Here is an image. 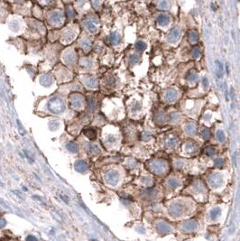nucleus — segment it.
Wrapping results in <instances>:
<instances>
[{
  "instance_id": "nucleus-1",
  "label": "nucleus",
  "mask_w": 240,
  "mask_h": 241,
  "mask_svg": "<svg viewBox=\"0 0 240 241\" xmlns=\"http://www.w3.org/2000/svg\"><path fill=\"white\" fill-rule=\"evenodd\" d=\"M83 26L86 28V30L90 34H96L98 31V22L96 17L90 16L86 18L83 21Z\"/></svg>"
},
{
  "instance_id": "nucleus-2",
  "label": "nucleus",
  "mask_w": 240,
  "mask_h": 241,
  "mask_svg": "<svg viewBox=\"0 0 240 241\" xmlns=\"http://www.w3.org/2000/svg\"><path fill=\"white\" fill-rule=\"evenodd\" d=\"M49 108L54 113H61L65 109V104L62 99L55 97L49 102Z\"/></svg>"
},
{
  "instance_id": "nucleus-3",
  "label": "nucleus",
  "mask_w": 240,
  "mask_h": 241,
  "mask_svg": "<svg viewBox=\"0 0 240 241\" xmlns=\"http://www.w3.org/2000/svg\"><path fill=\"white\" fill-rule=\"evenodd\" d=\"M70 100L74 109H81L85 103V98L80 93H72L70 97Z\"/></svg>"
},
{
  "instance_id": "nucleus-4",
  "label": "nucleus",
  "mask_w": 240,
  "mask_h": 241,
  "mask_svg": "<svg viewBox=\"0 0 240 241\" xmlns=\"http://www.w3.org/2000/svg\"><path fill=\"white\" fill-rule=\"evenodd\" d=\"M82 82L83 84L86 86V88L90 89V90H97L98 86V79L96 77H94L92 75H85L82 78Z\"/></svg>"
},
{
  "instance_id": "nucleus-5",
  "label": "nucleus",
  "mask_w": 240,
  "mask_h": 241,
  "mask_svg": "<svg viewBox=\"0 0 240 241\" xmlns=\"http://www.w3.org/2000/svg\"><path fill=\"white\" fill-rule=\"evenodd\" d=\"M79 34V27L77 26L70 27L67 30L66 32L63 34V39L65 41V42L69 43L71 41H73L76 38V35Z\"/></svg>"
},
{
  "instance_id": "nucleus-6",
  "label": "nucleus",
  "mask_w": 240,
  "mask_h": 241,
  "mask_svg": "<svg viewBox=\"0 0 240 241\" xmlns=\"http://www.w3.org/2000/svg\"><path fill=\"white\" fill-rule=\"evenodd\" d=\"M94 65V61L90 57H82L80 60V66L84 70H91Z\"/></svg>"
},
{
  "instance_id": "nucleus-7",
  "label": "nucleus",
  "mask_w": 240,
  "mask_h": 241,
  "mask_svg": "<svg viewBox=\"0 0 240 241\" xmlns=\"http://www.w3.org/2000/svg\"><path fill=\"white\" fill-rule=\"evenodd\" d=\"M199 79V75L197 73V70L194 69H191L188 71L186 75V80L187 82L190 84V86H194Z\"/></svg>"
},
{
  "instance_id": "nucleus-8",
  "label": "nucleus",
  "mask_w": 240,
  "mask_h": 241,
  "mask_svg": "<svg viewBox=\"0 0 240 241\" xmlns=\"http://www.w3.org/2000/svg\"><path fill=\"white\" fill-rule=\"evenodd\" d=\"M180 37H181V29L179 27H174L171 30V32L167 37V40L171 43H175L178 42Z\"/></svg>"
},
{
  "instance_id": "nucleus-9",
  "label": "nucleus",
  "mask_w": 240,
  "mask_h": 241,
  "mask_svg": "<svg viewBox=\"0 0 240 241\" xmlns=\"http://www.w3.org/2000/svg\"><path fill=\"white\" fill-rule=\"evenodd\" d=\"M179 96V92L176 89H174V88H171L169 89L165 94H164V99L167 101V102H173L174 100L177 99Z\"/></svg>"
},
{
  "instance_id": "nucleus-10",
  "label": "nucleus",
  "mask_w": 240,
  "mask_h": 241,
  "mask_svg": "<svg viewBox=\"0 0 240 241\" xmlns=\"http://www.w3.org/2000/svg\"><path fill=\"white\" fill-rule=\"evenodd\" d=\"M156 22L160 26H167L171 22V17L167 14H160L156 18Z\"/></svg>"
},
{
  "instance_id": "nucleus-11",
  "label": "nucleus",
  "mask_w": 240,
  "mask_h": 241,
  "mask_svg": "<svg viewBox=\"0 0 240 241\" xmlns=\"http://www.w3.org/2000/svg\"><path fill=\"white\" fill-rule=\"evenodd\" d=\"M121 34H120L117 31H113L109 34L108 35V42L109 43L113 44V45H117V44H119L120 42H121Z\"/></svg>"
},
{
  "instance_id": "nucleus-12",
  "label": "nucleus",
  "mask_w": 240,
  "mask_h": 241,
  "mask_svg": "<svg viewBox=\"0 0 240 241\" xmlns=\"http://www.w3.org/2000/svg\"><path fill=\"white\" fill-rule=\"evenodd\" d=\"M80 47H81V49H82L86 54L89 53V52L91 50V48H92V42H91V41L90 40L88 37H83V38L80 41Z\"/></svg>"
},
{
  "instance_id": "nucleus-13",
  "label": "nucleus",
  "mask_w": 240,
  "mask_h": 241,
  "mask_svg": "<svg viewBox=\"0 0 240 241\" xmlns=\"http://www.w3.org/2000/svg\"><path fill=\"white\" fill-rule=\"evenodd\" d=\"M64 60H65V62L67 64H70V65H72L76 62L77 61V54L73 51H70L68 52L65 56H64Z\"/></svg>"
},
{
  "instance_id": "nucleus-14",
  "label": "nucleus",
  "mask_w": 240,
  "mask_h": 241,
  "mask_svg": "<svg viewBox=\"0 0 240 241\" xmlns=\"http://www.w3.org/2000/svg\"><path fill=\"white\" fill-rule=\"evenodd\" d=\"M105 84H106V86H107V88H110V89L112 88L113 89L118 84V79L114 75H112V74L107 75L105 77Z\"/></svg>"
},
{
  "instance_id": "nucleus-15",
  "label": "nucleus",
  "mask_w": 240,
  "mask_h": 241,
  "mask_svg": "<svg viewBox=\"0 0 240 241\" xmlns=\"http://www.w3.org/2000/svg\"><path fill=\"white\" fill-rule=\"evenodd\" d=\"M188 39L191 44H196L199 42V34L196 31L191 30L188 34Z\"/></svg>"
},
{
  "instance_id": "nucleus-16",
  "label": "nucleus",
  "mask_w": 240,
  "mask_h": 241,
  "mask_svg": "<svg viewBox=\"0 0 240 241\" xmlns=\"http://www.w3.org/2000/svg\"><path fill=\"white\" fill-rule=\"evenodd\" d=\"M63 20V15L61 11H55L52 15V21L54 23H60Z\"/></svg>"
},
{
  "instance_id": "nucleus-17",
  "label": "nucleus",
  "mask_w": 240,
  "mask_h": 241,
  "mask_svg": "<svg viewBox=\"0 0 240 241\" xmlns=\"http://www.w3.org/2000/svg\"><path fill=\"white\" fill-rule=\"evenodd\" d=\"M170 2L168 0H160L157 3V7L161 10H167L170 8Z\"/></svg>"
},
{
  "instance_id": "nucleus-18",
  "label": "nucleus",
  "mask_w": 240,
  "mask_h": 241,
  "mask_svg": "<svg viewBox=\"0 0 240 241\" xmlns=\"http://www.w3.org/2000/svg\"><path fill=\"white\" fill-rule=\"evenodd\" d=\"M140 59H141V57H140V55L138 54H131L130 57H129V63H130L131 65L137 64V63H139Z\"/></svg>"
},
{
  "instance_id": "nucleus-19",
  "label": "nucleus",
  "mask_w": 240,
  "mask_h": 241,
  "mask_svg": "<svg viewBox=\"0 0 240 241\" xmlns=\"http://www.w3.org/2000/svg\"><path fill=\"white\" fill-rule=\"evenodd\" d=\"M134 47H135V49H136L137 51L143 52V51H145V50L146 49L147 45H146V43L144 41L139 40L135 42V45H134Z\"/></svg>"
},
{
  "instance_id": "nucleus-20",
  "label": "nucleus",
  "mask_w": 240,
  "mask_h": 241,
  "mask_svg": "<svg viewBox=\"0 0 240 241\" xmlns=\"http://www.w3.org/2000/svg\"><path fill=\"white\" fill-rule=\"evenodd\" d=\"M216 63H217V73H218V78H221L222 75H223V72H224V70H223V65H222V63H221L220 62H218V61H217Z\"/></svg>"
},
{
  "instance_id": "nucleus-21",
  "label": "nucleus",
  "mask_w": 240,
  "mask_h": 241,
  "mask_svg": "<svg viewBox=\"0 0 240 241\" xmlns=\"http://www.w3.org/2000/svg\"><path fill=\"white\" fill-rule=\"evenodd\" d=\"M191 55L194 59H199L201 55V51L199 47H194L192 49V52H191Z\"/></svg>"
},
{
  "instance_id": "nucleus-22",
  "label": "nucleus",
  "mask_w": 240,
  "mask_h": 241,
  "mask_svg": "<svg viewBox=\"0 0 240 241\" xmlns=\"http://www.w3.org/2000/svg\"><path fill=\"white\" fill-rule=\"evenodd\" d=\"M103 1L102 0H91V6H93L96 10H99V8L101 7Z\"/></svg>"
},
{
  "instance_id": "nucleus-23",
  "label": "nucleus",
  "mask_w": 240,
  "mask_h": 241,
  "mask_svg": "<svg viewBox=\"0 0 240 241\" xmlns=\"http://www.w3.org/2000/svg\"><path fill=\"white\" fill-rule=\"evenodd\" d=\"M67 15L69 18H73L76 16V13H75V10L73 9L72 6H68L67 8Z\"/></svg>"
},
{
  "instance_id": "nucleus-24",
  "label": "nucleus",
  "mask_w": 240,
  "mask_h": 241,
  "mask_svg": "<svg viewBox=\"0 0 240 241\" xmlns=\"http://www.w3.org/2000/svg\"><path fill=\"white\" fill-rule=\"evenodd\" d=\"M202 85H203V88H204V89H208V88H209V86H210V82H209L208 78L204 77V78L202 79Z\"/></svg>"
},
{
  "instance_id": "nucleus-25",
  "label": "nucleus",
  "mask_w": 240,
  "mask_h": 241,
  "mask_svg": "<svg viewBox=\"0 0 240 241\" xmlns=\"http://www.w3.org/2000/svg\"><path fill=\"white\" fill-rule=\"evenodd\" d=\"M6 220L4 218L0 217V228H4L6 227Z\"/></svg>"
},
{
  "instance_id": "nucleus-26",
  "label": "nucleus",
  "mask_w": 240,
  "mask_h": 241,
  "mask_svg": "<svg viewBox=\"0 0 240 241\" xmlns=\"http://www.w3.org/2000/svg\"><path fill=\"white\" fill-rule=\"evenodd\" d=\"M26 241H37V239H36L35 237H34V236L30 235V236H28V237H27Z\"/></svg>"
}]
</instances>
